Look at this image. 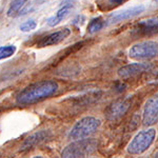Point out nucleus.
<instances>
[{
    "label": "nucleus",
    "instance_id": "20e7f679",
    "mask_svg": "<svg viewBox=\"0 0 158 158\" xmlns=\"http://www.w3.org/2000/svg\"><path fill=\"white\" fill-rule=\"evenodd\" d=\"M95 139H82L69 144L62 151L61 158H86L97 148Z\"/></svg>",
    "mask_w": 158,
    "mask_h": 158
},
{
    "label": "nucleus",
    "instance_id": "6ab92c4d",
    "mask_svg": "<svg viewBox=\"0 0 158 158\" xmlns=\"http://www.w3.org/2000/svg\"><path fill=\"white\" fill-rule=\"evenodd\" d=\"M149 83H151V85H158V74L152 78V80L149 81Z\"/></svg>",
    "mask_w": 158,
    "mask_h": 158
},
{
    "label": "nucleus",
    "instance_id": "412c9836",
    "mask_svg": "<svg viewBox=\"0 0 158 158\" xmlns=\"http://www.w3.org/2000/svg\"><path fill=\"white\" fill-rule=\"evenodd\" d=\"M155 158H158V152L156 153V155H155Z\"/></svg>",
    "mask_w": 158,
    "mask_h": 158
},
{
    "label": "nucleus",
    "instance_id": "1a4fd4ad",
    "mask_svg": "<svg viewBox=\"0 0 158 158\" xmlns=\"http://www.w3.org/2000/svg\"><path fill=\"white\" fill-rule=\"evenodd\" d=\"M153 68L152 63H130L118 70V76L120 78H131L139 74L150 72Z\"/></svg>",
    "mask_w": 158,
    "mask_h": 158
},
{
    "label": "nucleus",
    "instance_id": "f8f14e48",
    "mask_svg": "<svg viewBox=\"0 0 158 158\" xmlns=\"http://www.w3.org/2000/svg\"><path fill=\"white\" fill-rule=\"evenodd\" d=\"M136 31L140 33V34H146V35L158 33V17L143 20V21L139 22L137 24Z\"/></svg>",
    "mask_w": 158,
    "mask_h": 158
},
{
    "label": "nucleus",
    "instance_id": "ddd939ff",
    "mask_svg": "<svg viewBox=\"0 0 158 158\" xmlns=\"http://www.w3.org/2000/svg\"><path fill=\"white\" fill-rule=\"evenodd\" d=\"M72 9H73L72 4H65V6H63L61 9L58 10L56 15L50 17V18L47 20V23L49 24V27H55V25L59 24L62 20H64L69 15L71 14Z\"/></svg>",
    "mask_w": 158,
    "mask_h": 158
},
{
    "label": "nucleus",
    "instance_id": "a211bd4d",
    "mask_svg": "<svg viewBox=\"0 0 158 158\" xmlns=\"http://www.w3.org/2000/svg\"><path fill=\"white\" fill-rule=\"evenodd\" d=\"M127 1H129V0H106L108 4H110L111 6H118L120 4L126 3Z\"/></svg>",
    "mask_w": 158,
    "mask_h": 158
},
{
    "label": "nucleus",
    "instance_id": "9b49d317",
    "mask_svg": "<svg viewBox=\"0 0 158 158\" xmlns=\"http://www.w3.org/2000/svg\"><path fill=\"white\" fill-rule=\"evenodd\" d=\"M50 136H51L50 131L42 130V131L36 132V133L31 135L30 137H27V138L22 142V144L20 146V150H21V151H24V150L32 149V148L36 147L37 144L41 143L42 141H44L45 139H48Z\"/></svg>",
    "mask_w": 158,
    "mask_h": 158
},
{
    "label": "nucleus",
    "instance_id": "dca6fc26",
    "mask_svg": "<svg viewBox=\"0 0 158 158\" xmlns=\"http://www.w3.org/2000/svg\"><path fill=\"white\" fill-rule=\"evenodd\" d=\"M27 0H13L7 9V16H14L17 12L24 6Z\"/></svg>",
    "mask_w": 158,
    "mask_h": 158
},
{
    "label": "nucleus",
    "instance_id": "7ed1b4c3",
    "mask_svg": "<svg viewBox=\"0 0 158 158\" xmlns=\"http://www.w3.org/2000/svg\"><path fill=\"white\" fill-rule=\"evenodd\" d=\"M156 138V130L148 129L140 131L133 137L128 146V153L131 155H140L153 144Z\"/></svg>",
    "mask_w": 158,
    "mask_h": 158
},
{
    "label": "nucleus",
    "instance_id": "f03ea898",
    "mask_svg": "<svg viewBox=\"0 0 158 158\" xmlns=\"http://www.w3.org/2000/svg\"><path fill=\"white\" fill-rule=\"evenodd\" d=\"M101 126L100 119L93 116H86L81 118L75 123L72 130L69 133V139L78 141V140L85 139L86 137L91 136L93 133L99 129Z\"/></svg>",
    "mask_w": 158,
    "mask_h": 158
},
{
    "label": "nucleus",
    "instance_id": "0eeeda50",
    "mask_svg": "<svg viewBox=\"0 0 158 158\" xmlns=\"http://www.w3.org/2000/svg\"><path fill=\"white\" fill-rule=\"evenodd\" d=\"M158 122V94L149 98L142 111V124L151 127Z\"/></svg>",
    "mask_w": 158,
    "mask_h": 158
},
{
    "label": "nucleus",
    "instance_id": "2eb2a0df",
    "mask_svg": "<svg viewBox=\"0 0 158 158\" xmlns=\"http://www.w3.org/2000/svg\"><path fill=\"white\" fill-rule=\"evenodd\" d=\"M103 25H104V22L100 17L94 18V19H92L91 22L89 23L88 32L90 33V34H94V33L98 32V31H100L101 29H102Z\"/></svg>",
    "mask_w": 158,
    "mask_h": 158
},
{
    "label": "nucleus",
    "instance_id": "f257e3e1",
    "mask_svg": "<svg viewBox=\"0 0 158 158\" xmlns=\"http://www.w3.org/2000/svg\"><path fill=\"white\" fill-rule=\"evenodd\" d=\"M58 90V83L53 80H42L25 86L16 96V102L27 106L49 98Z\"/></svg>",
    "mask_w": 158,
    "mask_h": 158
},
{
    "label": "nucleus",
    "instance_id": "aec40b11",
    "mask_svg": "<svg viewBox=\"0 0 158 158\" xmlns=\"http://www.w3.org/2000/svg\"><path fill=\"white\" fill-rule=\"evenodd\" d=\"M33 158H44V157H42V156H35V157H33Z\"/></svg>",
    "mask_w": 158,
    "mask_h": 158
},
{
    "label": "nucleus",
    "instance_id": "6e6552de",
    "mask_svg": "<svg viewBox=\"0 0 158 158\" xmlns=\"http://www.w3.org/2000/svg\"><path fill=\"white\" fill-rule=\"evenodd\" d=\"M144 9H146V7L143 6H135L132 7H128V9H124V10H122V11L115 12L109 16L108 20H106V21H108L106 24L108 25L115 24L120 21H124V20H128V19L133 18V17H136V16H138L139 14H141V13L144 11Z\"/></svg>",
    "mask_w": 158,
    "mask_h": 158
},
{
    "label": "nucleus",
    "instance_id": "4468645a",
    "mask_svg": "<svg viewBox=\"0 0 158 158\" xmlns=\"http://www.w3.org/2000/svg\"><path fill=\"white\" fill-rule=\"evenodd\" d=\"M17 48L14 44H7L0 47V60L6 59V58L12 57L16 53Z\"/></svg>",
    "mask_w": 158,
    "mask_h": 158
},
{
    "label": "nucleus",
    "instance_id": "f3484780",
    "mask_svg": "<svg viewBox=\"0 0 158 158\" xmlns=\"http://www.w3.org/2000/svg\"><path fill=\"white\" fill-rule=\"evenodd\" d=\"M36 27H37L36 21L34 19H30L20 25V30H21V32H31V31H34L36 29Z\"/></svg>",
    "mask_w": 158,
    "mask_h": 158
},
{
    "label": "nucleus",
    "instance_id": "4be33fe9",
    "mask_svg": "<svg viewBox=\"0 0 158 158\" xmlns=\"http://www.w3.org/2000/svg\"><path fill=\"white\" fill-rule=\"evenodd\" d=\"M154 1H155V2H158V0H154Z\"/></svg>",
    "mask_w": 158,
    "mask_h": 158
},
{
    "label": "nucleus",
    "instance_id": "39448f33",
    "mask_svg": "<svg viewBox=\"0 0 158 158\" xmlns=\"http://www.w3.org/2000/svg\"><path fill=\"white\" fill-rule=\"evenodd\" d=\"M129 56L135 60H150L158 56V42L147 40L136 43L129 51Z\"/></svg>",
    "mask_w": 158,
    "mask_h": 158
},
{
    "label": "nucleus",
    "instance_id": "423d86ee",
    "mask_svg": "<svg viewBox=\"0 0 158 158\" xmlns=\"http://www.w3.org/2000/svg\"><path fill=\"white\" fill-rule=\"evenodd\" d=\"M132 104V97H124L117 99L108 106L106 111V117L110 121H116L120 119L129 111Z\"/></svg>",
    "mask_w": 158,
    "mask_h": 158
},
{
    "label": "nucleus",
    "instance_id": "9d476101",
    "mask_svg": "<svg viewBox=\"0 0 158 158\" xmlns=\"http://www.w3.org/2000/svg\"><path fill=\"white\" fill-rule=\"evenodd\" d=\"M70 35H71V30L68 29V27L61 29L59 31H56V32L51 33V34L41 38V39L37 42V47L45 48V47H50V45L58 44V43H60L61 41H63L65 38H68Z\"/></svg>",
    "mask_w": 158,
    "mask_h": 158
}]
</instances>
